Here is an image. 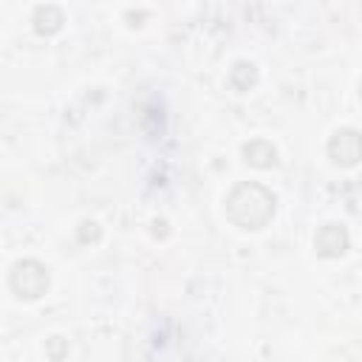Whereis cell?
Returning a JSON list of instances; mask_svg holds the SVG:
<instances>
[{
    "mask_svg": "<svg viewBox=\"0 0 362 362\" xmlns=\"http://www.w3.org/2000/svg\"><path fill=\"white\" fill-rule=\"evenodd\" d=\"M62 23H65V14H62L59 6L48 3V6H37L34 8V31L37 34L51 37V34H57L62 28Z\"/></svg>",
    "mask_w": 362,
    "mask_h": 362,
    "instance_id": "8992f818",
    "label": "cell"
},
{
    "mask_svg": "<svg viewBox=\"0 0 362 362\" xmlns=\"http://www.w3.org/2000/svg\"><path fill=\"white\" fill-rule=\"evenodd\" d=\"M328 158L339 167H356L359 161V133L354 127H342L328 141Z\"/></svg>",
    "mask_w": 362,
    "mask_h": 362,
    "instance_id": "3957f363",
    "label": "cell"
},
{
    "mask_svg": "<svg viewBox=\"0 0 362 362\" xmlns=\"http://www.w3.org/2000/svg\"><path fill=\"white\" fill-rule=\"evenodd\" d=\"M243 158H246V164H252L257 170H269L277 164V150L266 139H252L243 144Z\"/></svg>",
    "mask_w": 362,
    "mask_h": 362,
    "instance_id": "5b68a950",
    "label": "cell"
},
{
    "mask_svg": "<svg viewBox=\"0 0 362 362\" xmlns=\"http://www.w3.org/2000/svg\"><path fill=\"white\" fill-rule=\"evenodd\" d=\"M277 209V198L269 187L257 184V181H243L238 184L229 198H226V218L238 226V229H263L269 226V221L274 218Z\"/></svg>",
    "mask_w": 362,
    "mask_h": 362,
    "instance_id": "6da1fadb",
    "label": "cell"
},
{
    "mask_svg": "<svg viewBox=\"0 0 362 362\" xmlns=\"http://www.w3.org/2000/svg\"><path fill=\"white\" fill-rule=\"evenodd\" d=\"M229 85L235 90H252L257 85V65L255 62H246V59L235 62L232 71H229Z\"/></svg>",
    "mask_w": 362,
    "mask_h": 362,
    "instance_id": "52a82bcc",
    "label": "cell"
},
{
    "mask_svg": "<svg viewBox=\"0 0 362 362\" xmlns=\"http://www.w3.org/2000/svg\"><path fill=\"white\" fill-rule=\"evenodd\" d=\"M48 269L34 260V257H25V260H17L11 266V274H8V286L14 291V297L20 300H40L45 291H48Z\"/></svg>",
    "mask_w": 362,
    "mask_h": 362,
    "instance_id": "7a4b0ae2",
    "label": "cell"
},
{
    "mask_svg": "<svg viewBox=\"0 0 362 362\" xmlns=\"http://www.w3.org/2000/svg\"><path fill=\"white\" fill-rule=\"evenodd\" d=\"M314 249L322 257H339V255H345V249H348V229L342 223H325V226H320V232L314 238Z\"/></svg>",
    "mask_w": 362,
    "mask_h": 362,
    "instance_id": "277c9868",
    "label": "cell"
}]
</instances>
